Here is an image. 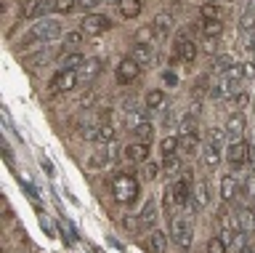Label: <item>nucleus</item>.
Listing matches in <instances>:
<instances>
[{"label":"nucleus","instance_id":"nucleus-50","mask_svg":"<svg viewBox=\"0 0 255 253\" xmlns=\"http://www.w3.org/2000/svg\"><path fill=\"white\" fill-rule=\"evenodd\" d=\"M207 3H218V0H207Z\"/></svg>","mask_w":255,"mask_h":253},{"label":"nucleus","instance_id":"nucleus-4","mask_svg":"<svg viewBox=\"0 0 255 253\" xmlns=\"http://www.w3.org/2000/svg\"><path fill=\"white\" fill-rule=\"evenodd\" d=\"M215 221H218V229H221V235H223V243L231 245V243H237L239 237H242V224H239V216L234 211H229L226 205L218 211V216H215Z\"/></svg>","mask_w":255,"mask_h":253},{"label":"nucleus","instance_id":"nucleus-49","mask_svg":"<svg viewBox=\"0 0 255 253\" xmlns=\"http://www.w3.org/2000/svg\"><path fill=\"white\" fill-rule=\"evenodd\" d=\"M250 48H253V53H255V40H253V43H250Z\"/></svg>","mask_w":255,"mask_h":253},{"label":"nucleus","instance_id":"nucleus-17","mask_svg":"<svg viewBox=\"0 0 255 253\" xmlns=\"http://www.w3.org/2000/svg\"><path fill=\"white\" fill-rule=\"evenodd\" d=\"M237 195H239V181H237L234 173L221 176V200H223V203H231Z\"/></svg>","mask_w":255,"mask_h":253},{"label":"nucleus","instance_id":"nucleus-39","mask_svg":"<svg viewBox=\"0 0 255 253\" xmlns=\"http://www.w3.org/2000/svg\"><path fill=\"white\" fill-rule=\"evenodd\" d=\"M207 253H226L223 237H210V240H207Z\"/></svg>","mask_w":255,"mask_h":253},{"label":"nucleus","instance_id":"nucleus-36","mask_svg":"<svg viewBox=\"0 0 255 253\" xmlns=\"http://www.w3.org/2000/svg\"><path fill=\"white\" fill-rule=\"evenodd\" d=\"M199 16H202L205 21L221 19V8H218V3H205L202 8H199Z\"/></svg>","mask_w":255,"mask_h":253},{"label":"nucleus","instance_id":"nucleus-21","mask_svg":"<svg viewBox=\"0 0 255 253\" xmlns=\"http://www.w3.org/2000/svg\"><path fill=\"white\" fill-rule=\"evenodd\" d=\"M146 248H149V253H167V235L162 232V229H151L149 240H146Z\"/></svg>","mask_w":255,"mask_h":253},{"label":"nucleus","instance_id":"nucleus-37","mask_svg":"<svg viewBox=\"0 0 255 253\" xmlns=\"http://www.w3.org/2000/svg\"><path fill=\"white\" fill-rule=\"evenodd\" d=\"M154 40H157V35H154V29H151V27H143V29H138V32H135V43L151 45Z\"/></svg>","mask_w":255,"mask_h":253},{"label":"nucleus","instance_id":"nucleus-6","mask_svg":"<svg viewBox=\"0 0 255 253\" xmlns=\"http://www.w3.org/2000/svg\"><path fill=\"white\" fill-rule=\"evenodd\" d=\"M250 147H253V144H247L245 139L229 141V147H226V163H229L234 171L245 168V165L250 163Z\"/></svg>","mask_w":255,"mask_h":253},{"label":"nucleus","instance_id":"nucleus-34","mask_svg":"<svg viewBox=\"0 0 255 253\" xmlns=\"http://www.w3.org/2000/svg\"><path fill=\"white\" fill-rule=\"evenodd\" d=\"M77 8V0H51V11L53 13H69Z\"/></svg>","mask_w":255,"mask_h":253},{"label":"nucleus","instance_id":"nucleus-23","mask_svg":"<svg viewBox=\"0 0 255 253\" xmlns=\"http://www.w3.org/2000/svg\"><path fill=\"white\" fill-rule=\"evenodd\" d=\"M237 216H239V224H242V232L245 235H253L255 232V208L242 205V208L237 211Z\"/></svg>","mask_w":255,"mask_h":253},{"label":"nucleus","instance_id":"nucleus-26","mask_svg":"<svg viewBox=\"0 0 255 253\" xmlns=\"http://www.w3.org/2000/svg\"><path fill=\"white\" fill-rule=\"evenodd\" d=\"M159 149H162V157L178 155V149H181V136H165L162 144H159Z\"/></svg>","mask_w":255,"mask_h":253},{"label":"nucleus","instance_id":"nucleus-7","mask_svg":"<svg viewBox=\"0 0 255 253\" xmlns=\"http://www.w3.org/2000/svg\"><path fill=\"white\" fill-rule=\"evenodd\" d=\"M109 27H112V19L104 16V13H88V16L83 19V24H80L85 37H99V35L107 32Z\"/></svg>","mask_w":255,"mask_h":253},{"label":"nucleus","instance_id":"nucleus-45","mask_svg":"<svg viewBox=\"0 0 255 253\" xmlns=\"http://www.w3.org/2000/svg\"><path fill=\"white\" fill-rule=\"evenodd\" d=\"M247 101H250V93H247V91H239L237 96H234V104L237 107H247Z\"/></svg>","mask_w":255,"mask_h":253},{"label":"nucleus","instance_id":"nucleus-48","mask_svg":"<svg viewBox=\"0 0 255 253\" xmlns=\"http://www.w3.org/2000/svg\"><path fill=\"white\" fill-rule=\"evenodd\" d=\"M239 253H255V245H247V248H242Z\"/></svg>","mask_w":255,"mask_h":253},{"label":"nucleus","instance_id":"nucleus-29","mask_svg":"<svg viewBox=\"0 0 255 253\" xmlns=\"http://www.w3.org/2000/svg\"><path fill=\"white\" fill-rule=\"evenodd\" d=\"M197 147H199V133L197 131L194 133H183V136H181V152L191 155Z\"/></svg>","mask_w":255,"mask_h":253},{"label":"nucleus","instance_id":"nucleus-28","mask_svg":"<svg viewBox=\"0 0 255 253\" xmlns=\"http://www.w3.org/2000/svg\"><path fill=\"white\" fill-rule=\"evenodd\" d=\"M115 128H112L109 123H99V133H96V141H99V144H112V141H115Z\"/></svg>","mask_w":255,"mask_h":253},{"label":"nucleus","instance_id":"nucleus-25","mask_svg":"<svg viewBox=\"0 0 255 253\" xmlns=\"http://www.w3.org/2000/svg\"><path fill=\"white\" fill-rule=\"evenodd\" d=\"M154 221H157V205H154V200H149L141 208V213H138V224L141 227H149V224H154Z\"/></svg>","mask_w":255,"mask_h":253},{"label":"nucleus","instance_id":"nucleus-8","mask_svg":"<svg viewBox=\"0 0 255 253\" xmlns=\"http://www.w3.org/2000/svg\"><path fill=\"white\" fill-rule=\"evenodd\" d=\"M197 59V43L186 35H178V40L173 45V61H183V64H194Z\"/></svg>","mask_w":255,"mask_h":253},{"label":"nucleus","instance_id":"nucleus-11","mask_svg":"<svg viewBox=\"0 0 255 253\" xmlns=\"http://www.w3.org/2000/svg\"><path fill=\"white\" fill-rule=\"evenodd\" d=\"M48 11H51V0H24V5H21V19H24V21H32V19H37V16L45 19Z\"/></svg>","mask_w":255,"mask_h":253},{"label":"nucleus","instance_id":"nucleus-46","mask_svg":"<svg viewBox=\"0 0 255 253\" xmlns=\"http://www.w3.org/2000/svg\"><path fill=\"white\" fill-rule=\"evenodd\" d=\"M101 0H77V8H83V11H88V8H96Z\"/></svg>","mask_w":255,"mask_h":253},{"label":"nucleus","instance_id":"nucleus-42","mask_svg":"<svg viewBox=\"0 0 255 253\" xmlns=\"http://www.w3.org/2000/svg\"><path fill=\"white\" fill-rule=\"evenodd\" d=\"M135 136H138V141H146V144H149V141H151V136H154V125H143V128H138V131H135Z\"/></svg>","mask_w":255,"mask_h":253},{"label":"nucleus","instance_id":"nucleus-3","mask_svg":"<svg viewBox=\"0 0 255 253\" xmlns=\"http://www.w3.org/2000/svg\"><path fill=\"white\" fill-rule=\"evenodd\" d=\"M59 35H61V24H59V21L43 19V21H35L32 29L21 37L19 43H21V48H29V45H35V43H51Z\"/></svg>","mask_w":255,"mask_h":253},{"label":"nucleus","instance_id":"nucleus-1","mask_svg":"<svg viewBox=\"0 0 255 253\" xmlns=\"http://www.w3.org/2000/svg\"><path fill=\"white\" fill-rule=\"evenodd\" d=\"M191 181L189 179H175L173 184H167L162 189V203H165V211L167 216H178V213L186 208V203L191 200Z\"/></svg>","mask_w":255,"mask_h":253},{"label":"nucleus","instance_id":"nucleus-10","mask_svg":"<svg viewBox=\"0 0 255 253\" xmlns=\"http://www.w3.org/2000/svg\"><path fill=\"white\" fill-rule=\"evenodd\" d=\"M138 75H141V64H138V61H133L130 56H125V59L115 67V77H117L120 85H128V83L138 80Z\"/></svg>","mask_w":255,"mask_h":253},{"label":"nucleus","instance_id":"nucleus-13","mask_svg":"<svg viewBox=\"0 0 255 253\" xmlns=\"http://www.w3.org/2000/svg\"><path fill=\"white\" fill-rule=\"evenodd\" d=\"M123 157L128 163H135V165L146 163L149 160V144H146V141H133V144H128L123 149Z\"/></svg>","mask_w":255,"mask_h":253},{"label":"nucleus","instance_id":"nucleus-44","mask_svg":"<svg viewBox=\"0 0 255 253\" xmlns=\"http://www.w3.org/2000/svg\"><path fill=\"white\" fill-rule=\"evenodd\" d=\"M162 83H165V85H170V88H175V85H178V75L167 69V72L162 75Z\"/></svg>","mask_w":255,"mask_h":253},{"label":"nucleus","instance_id":"nucleus-14","mask_svg":"<svg viewBox=\"0 0 255 253\" xmlns=\"http://www.w3.org/2000/svg\"><path fill=\"white\" fill-rule=\"evenodd\" d=\"M125 125L135 133L143 125H149V112L143 107H125Z\"/></svg>","mask_w":255,"mask_h":253},{"label":"nucleus","instance_id":"nucleus-5","mask_svg":"<svg viewBox=\"0 0 255 253\" xmlns=\"http://www.w3.org/2000/svg\"><path fill=\"white\" fill-rule=\"evenodd\" d=\"M170 237H173V243L178 245V248L186 251L191 245V240H194V224H191V219L183 216V213L173 216L170 219Z\"/></svg>","mask_w":255,"mask_h":253},{"label":"nucleus","instance_id":"nucleus-15","mask_svg":"<svg viewBox=\"0 0 255 253\" xmlns=\"http://www.w3.org/2000/svg\"><path fill=\"white\" fill-rule=\"evenodd\" d=\"M101 69H104V61L101 59H85V64L77 69V75H80V85H91L96 77L101 75Z\"/></svg>","mask_w":255,"mask_h":253},{"label":"nucleus","instance_id":"nucleus-35","mask_svg":"<svg viewBox=\"0 0 255 253\" xmlns=\"http://www.w3.org/2000/svg\"><path fill=\"white\" fill-rule=\"evenodd\" d=\"M253 27H255V3L247 5V11L242 13V19H239V29L247 32V29H253Z\"/></svg>","mask_w":255,"mask_h":253},{"label":"nucleus","instance_id":"nucleus-41","mask_svg":"<svg viewBox=\"0 0 255 253\" xmlns=\"http://www.w3.org/2000/svg\"><path fill=\"white\" fill-rule=\"evenodd\" d=\"M231 67H234V61H231L229 56H221L218 61H215V67H213V69H215V72H218V75H226Z\"/></svg>","mask_w":255,"mask_h":253},{"label":"nucleus","instance_id":"nucleus-30","mask_svg":"<svg viewBox=\"0 0 255 253\" xmlns=\"http://www.w3.org/2000/svg\"><path fill=\"white\" fill-rule=\"evenodd\" d=\"M146 107L149 109H162L165 107V91H159V88L149 91L146 93Z\"/></svg>","mask_w":255,"mask_h":253},{"label":"nucleus","instance_id":"nucleus-47","mask_svg":"<svg viewBox=\"0 0 255 253\" xmlns=\"http://www.w3.org/2000/svg\"><path fill=\"white\" fill-rule=\"evenodd\" d=\"M215 45H218L215 40H207V43H205V51H207V53H215Z\"/></svg>","mask_w":255,"mask_h":253},{"label":"nucleus","instance_id":"nucleus-27","mask_svg":"<svg viewBox=\"0 0 255 253\" xmlns=\"http://www.w3.org/2000/svg\"><path fill=\"white\" fill-rule=\"evenodd\" d=\"M223 32V21L221 19H213V21H202V35L207 37V40H215Z\"/></svg>","mask_w":255,"mask_h":253},{"label":"nucleus","instance_id":"nucleus-12","mask_svg":"<svg viewBox=\"0 0 255 253\" xmlns=\"http://www.w3.org/2000/svg\"><path fill=\"white\" fill-rule=\"evenodd\" d=\"M120 157V149L115 144H109L107 149H99L91 160H88V168H93V171H99V168H107V165H112Z\"/></svg>","mask_w":255,"mask_h":253},{"label":"nucleus","instance_id":"nucleus-24","mask_svg":"<svg viewBox=\"0 0 255 253\" xmlns=\"http://www.w3.org/2000/svg\"><path fill=\"white\" fill-rule=\"evenodd\" d=\"M117 8H120V13H123L125 19H138L143 3L141 0H117Z\"/></svg>","mask_w":255,"mask_h":253},{"label":"nucleus","instance_id":"nucleus-31","mask_svg":"<svg viewBox=\"0 0 255 253\" xmlns=\"http://www.w3.org/2000/svg\"><path fill=\"white\" fill-rule=\"evenodd\" d=\"M162 168H165V173H167V176H178V173H181V157L178 155H170V157H165V160H162Z\"/></svg>","mask_w":255,"mask_h":253},{"label":"nucleus","instance_id":"nucleus-19","mask_svg":"<svg viewBox=\"0 0 255 253\" xmlns=\"http://www.w3.org/2000/svg\"><path fill=\"white\" fill-rule=\"evenodd\" d=\"M191 200L199 211H205L207 205H210V184L207 181H197L194 189H191Z\"/></svg>","mask_w":255,"mask_h":253},{"label":"nucleus","instance_id":"nucleus-16","mask_svg":"<svg viewBox=\"0 0 255 253\" xmlns=\"http://www.w3.org/2000/svg\"><path fill=\"white\" fill-rule=\"evenodd\" d=\"M173 24H175V21H173L170 13H159V16H154V21H151V29H154L157 40H165V37H170Z\"/></svg>","mask_w":255,"mask_h":253},{"label":"nucleus","instance_id":"nucleus-20","mask_svg":"<svg viewBox=\"0 0 255 253\" xmlns=\"http://www.w3.org/2000/svg\"><path fill=\"white\" fill-rule=\"evenodd\" d=\"M221 160H223V155H221V144H215V141H210L205 149H202V163H205V168H210V171H215L221 165Z\"/></svg>","mask_w":255,"mask_h":253},{"label":"nucleus","instance_id":"nucleus-18","mask_svg":"<svg viewBox=\"0 0 255 253\" xmlns=\"http://www.w3.org/2000/svg\"><path fill=\"white\" fill-rule=\"evenodd\" d=\"M128 56H130L133 61H138L141 67H146V64H151V61H154V48H151V45H146V43H135Z\"/></svg>","mask_w":255,"mask_h":253},{"label":"nucleus","instance_id":"nucleus-43","mask_svg":"<svg viewBox=\"0 0 255 253\" xmlns=\"http://www.w3.org/2000/svg\"><path fill=\"white\" fill-rule=\"evenodd\" d=\"M239 67H242V75H245V80H253V77H255V61H253V59H250V61H242Z\"/></svg>","mask_w":255,"mask_h":253},{"label":"nucleus","instance_id":"nucleus-2","mask_svg":"<svg viewBox=\"0 0 255 253\" xmlns=\"http://www.w3.org/2000/svg\"><path fill=\"white\" fill-rule=\"evenodd\" d=\"M109 187H112V197H115L120 205H130L141 192L138 179H135L133 173H115Z\"/></svg>","mask_w":255,"mask_h":253},{"label":"nucleus","instance_id":"nucleus-40","mask_svg":"<svg viewBox=\"0 0 255 253\" xmlns=\"http://www.w3.org/2000/svg\"><path fill=\"white\" fill-rule=\"evenodd\" d=\"M207 91H210V88H207V75H202V77L194 83V91H191V93H194V99H202Z\"/></svg>","mask_w":255,"mask_h":253},{"label":"nucleus","instance_id":"nucleus-38","mask_svg":"<svg viewBox=\"0 0 255 253\" xmlns=\"http://www.w3.org/2000/svg\"><path fill=\"white\" fill-rule=\"evenodd\" d=\"M157 173H159V165L149 160L146 165H143V171H141V179H143V181H154Z\"/></svg>","mask_w":255,"mask_h":253},{"label":"nucleus","instance_id":"nucleus-22","mask_svg":"<svg viewBox=\"0 0 255 253\" xmlns=\"http://www.w3.org/2000/svg\"><path fill=\"white\" fill-rule=\"evenodd\" d=\"M242 133H245V117L242 115H231L226 120V136L231 141H239V139H242Z\"/></svg>","mask_w":255,"mask_h":253},{"label":"nucleus","instance_id":"nucleus-33","mask_svg":"<svg viewBox=\"0 0 255 253\" xmlns=\"http://www.w3.org/2000/svg\"><path fill=\"white\" fill-rule=\"evenodd\" d=\"M80 43H85V32L83 29H72L64 35V48H77Z\"/></svg>","mask_w":255,"mask_h":253},{"label":"nucleus","instance_id":"nucleus-9","mask_svg":"<svg viewBox=\"0 0 255 253\" xmlns=\"http://www.w3.org/2000/svg\"><path fill=\"white\" fill-rule=\"evenodd\" d=\"M75 85H80L77 69H59V72L51 77V91L53 93H67V91L75 88Z\"/></svg>","mask_w":255,"mask_h":253},{"label":"nucleus","instance_id":"nucleus-32","mask_svg":"<svg viewBox=\"0 0 255 253\" xmlns=\"http://www.w3.org/2000/svg\"><path fill=\"white\" fill-rule=\"evenodd\" d=\"M83 64H85L83 53H67V56L61 59V69H80Z\"/></svg>","mask_w":255,"mask_h":253}]
</instances>
